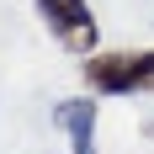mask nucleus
I'll return each mask as SVG.
<instances>
[{"label":"nucleus","mask_w":154,"mask_h":154,"mask_svg":"<svg viewBox=\"0 0 154 154\" xmlns=\"http://www.w3.org/2000/svg\"><path fill=\"white\" fill-rule=\"evenodd\" d=\"M80 75L96 96H138L154 91V48H106V53H85Z\"/></svg>","instance_id":"f257e3e1"},{"label":"nucleus","mask_w":154,"mask_h":154,"mask_svg":"<svg viewBox=\"0 0 154 154\" xmlns=\"http://www.w3.org/2000/svg\"><path fill=\"white\" fill-rule=\"evenodd\" d=\"M37 16L48 21V32L59 37L69 53H96V16L91 0H32Z\"/></svg>","instance_id":"f03ea898"},{"label":"nucleus","mask_w":154,"mask_h":154,"mask_svg":"<svg viewBox=\"0 0 154 154\" xmlns=\"http://www.w3.org/2000/svg\"><path fill=\"white\" fill-rule=\"evenodd\" d=\"M53 117L64 122L75 154H96V101H64V106H53Z\"/></svg>","instance_id":"7ed1b4c3"},{"label":"nucleus","mask_w":154,"mask_h":154,"mask_svg":"<svg viewBox=\"0 0 154 154\" xmlns=\"http://www.w3.org/2000/svg\"><path fill=\"white\" fill-rule=\"evenodd\" d=\"M143 133H149V138H154V122H149V128H143Z\"/></svg>","instance_id":"20e7f679"}]
</instances>
